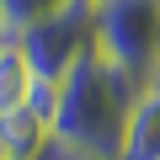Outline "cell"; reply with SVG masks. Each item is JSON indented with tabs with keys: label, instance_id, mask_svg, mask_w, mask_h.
Returning a JSON list of instances; mask_svg holds the SVG:
<instances>
[{
	"label": "cell",
	"instance_id": "cell-4",
	"mask_svg": "<svg viewBox=\"0 0 160 160\" xmlns=\"http://www.w3.org/2000/svg\"><path fill=\"white\" fill-rule=\"evenodd\" d=\"M53 149V123L38 118L27 102L0 112V160H43Z\"/></svg>",
	"mask_w": 160,
	"mask_h": 160
},
{
	"label": "cell",
	"instance_id": "cell-5",
	"mask_svg": "<svg viewBox=\"0 0 160 160\" xmlns=\"http://www.w3.org/2000/svg\"><path fill=\"white\" fill-rule=\"evenodd\" d=\"M118 160H160V91L144 86L123 118V139H118Z\"/></svg>",
	"mask_w": 160,
	"mask_h": 160
},
{
	"label": "cell",
	"instance_id": "cell-10",
	"mask_svg": "<svg viewBox=\"0 0 160 160\" xmlns=\"http://www.w3.org/2000/svg\"><path fill=\"white\" fill-rule=\"evenodd\" d=\"M43 160H48V155H43Z\"/></svg>",
	"mask_w": 160,
	"mask_h": 160
},
{
	"label": "cell",
	"instance_id": "cell-3",
	"mask_svg": "<svg viewBox=\"0 0 160 160\" xmlns=\"http://www.w3.org/2000/svg\"><path fill=\"white\" fill-rule=\"evenodd\" d=\"M16 48L27 53L32 75L59 80L75 59H86V53L96 48V32H91V0H64L59 11L38 16V22L16 38Z\"/></svg>",
	"mask_w": 160,
	"mask_h": 160
},
{
	"label": "cell",
	"instance_id": "cell-6",
	"mask_svg": "<svg viewBox=\"0 0 160 160\" xmlns=\"http://www.w3.org/2000/svg\"><path fill=\"white\" fill-rule=\"evenodd\" d=\"M27 86H32V64L16 43H0V112H11L27 102Z\"/></svg>",
	"mask_w": 160,
	"mask_h": 160
},
{
	"label": "cell",
	"instance_id": "cell-1",
	"mask_svg": "<svg viewBox=\"0 0 160 160\" xmlns=\"http://www.w3.org/2000/svg\"><path fill=\"white\" fill-rule=\"evenodd\" d=\"M144 91V80L112 59H102L96 48L86 59H75L59 75V112H53V144L91 155V160H118V139H123V118L133 107V96Z\"/></svg>",
	"mask_w": 160,
	"mask_h": 160
},
{
	"label": "cell",
	"instance_id": "cell-8",
	"mask_svg": "<svg viewBox=\"0 0 160 160\" xmlns=\"http://www.w3.org/2000/svg\"><path fill=\"white\" fill-rule=\"evenodd\" d=\"M27 107H32L38 118H48V123H53V112H59V80L32 75V86H27Z\"/></svg>",
	"mask_w": 160,
	"mask_h": 160
},
{
	"label": "cell",
	"instance_id": "cell-2",
	"mask_svg": "<svg viewBox=\"0 0 160 160\" xmlns=\"http://www.w3.org/2000/svg\"><path fill=\"white\" fill-rule=\"evenodd\" d=\"M91 32L102 59L144 80L160 53V0H91Z\"/></svg>",
	"mask_w": 160,
	"mask_h": 160
},
{
	"label": "cell",
	"instance_id": "cell-9",
	"mask_svg": "<svg viewBox=\"0 0 160 160\" xmlns=\"http://www.w3.org/2000/svg\"><path fill=\"white\" fill-rule=\"evenodd\" d=\"M144 86H155V91H160V53H155V64H149V75H144Z\"/></svg>",
	"mask_w": 160,
	"mask_h": 160
},
{
	"label": "cell",
	"instance_id": "cell-7",
	"mask_svg": "<svg viewBox=\"0 0 160 160\" xmlns=\"http://www.w3.org/2000/svg\"><path fill=\"white\" fill-rule=\"evenodd\" d=\"M59 6H64V0H0V43H16L38 16H48Z\"/></svg>",
	"mask_w": 160,
	"mask_h": 160
}]
</instances>
